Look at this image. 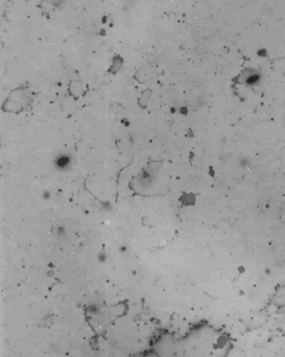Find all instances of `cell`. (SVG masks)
Wrapping results in <instances>:
<instances>
[{
    "label": "cell",
    "mask_w": 285,
    "mask_h": 357,
    "mask_svg": "<svg viewBox=\"0 0 285 357\" xmlns=\"http://www.w3.org/2000/svg\"><path fill=\"white\" fill-rule=\"evenodd\" d=\"M148 357H158V356H148Z\"/></svg>",
    "instance_id": "obj_1"
}]
</instances>
